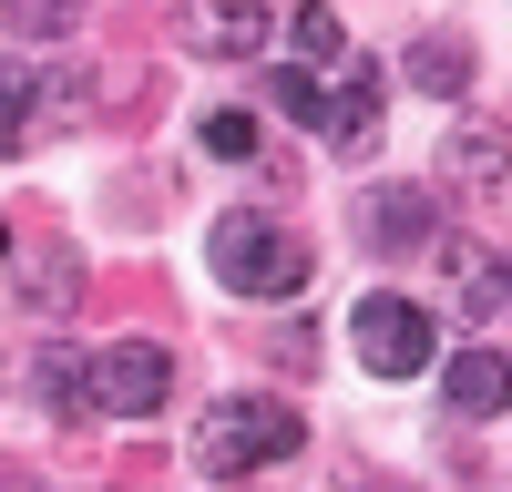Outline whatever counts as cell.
Masks as SVG:
<instances>
[{"mask_svg":"<svg viewBox=\"0 0 512 492\" xmlns=\"http://www.w3.org/2000/svg\"><path fill=\"white\" fill-rule=\"evenodd\" d=\"M297 441H308V421H297L287 400H267V390H226V400L195 421V472H205V482H246V472L287 462Z\"/></svg>","mask_w":512,"mask_h":492,"instance_id":"obj_1","label":"cell"},{"mask_svg":"<svg viewBox=\"0 0 512 492\" xmlns=\"http://www.w3.org/2000/svg\"><path fill=\"white\" fill-rule=\"evenodd\" d=\"M205 257H216V287H236V298H297L308 267H318L267 205H226V216L205 226Z\"/></svg>","mask_w":512,"mask_h":492,"instance_id":"obj_2","label":"cell"},{"mask_svg":"<svg viewBox=\"0 0 512 492\" xmlns=\"http://www.w3.org/2000/svg\"><path fill=\"white\" fill-rule=\"evenodd\" d=\"M175 390V349L164 339H103L93 349V421H154Z\"/></svg>","mask_w":512,"mask_h":492,"instance_id":"obj_3","label":"cell"},{"mask_svg":"<svg viewBox=\"0 0 512 492\" xmlns=\"http://www.w3.org/2000/svg\"><path fill=\"white\" fill-rule=\"evenodd\" d=\"M349 349H359V369H379V380H420L431 369V308H410V298H359L349 308Z\"/></svg>","mask_w":512,"mask_h":492,"instance_id":"obj_4","label":"cell"},{"mask_svg":"<svg viewBox=\"0 0 512 492\" xmlns=\"http://www.w3.org/2000/svg\"><path fill=\"white\" fill-rule=\"evenodd\" d=\"M349 226H359V246H369V257H431V246L451 236L431 185H369V195L349 205Z\"/></svg>","mask_w":512,"mask_h":492,"instance_id":"obj_5","label":"cell"},{"mask_svg":"<svg viewBox=\"0 0 512 492\" xmlns=\"http://www.w3.org/2000/svg\"><path fill=\"white\" fill-rule=\"evenodd\" d=\"M379 103H390V82H379V62H338V82H328V103H318V134H328V154H379Z\"/></svg>","mask_w":512,"mask_h":492,"instance_id":"obj_6","label":"cell"},{"mask_svg":"<svg viewBox=\"0 0 512 492\" xmlns=\"http://www.w3.org/2000/svg\"><path fill=\"white\" fill-rule=\"evenodd\" d=\"M267 0H175V31H185V52L195 62H246V52H267Z\"/></svg>","mask_w":512,"mask_h":492,"instance_id":"obj_7","label":"cell"},{"mask_svg":"<svg viewBox=\"0 0 512 492\" xmlns=\"http://www.w3.org/2000/svg\"><path fill=\"white\" fill-rule=\"evenodd\" d=\"M441 175L472 195V205H492V195H512V123H492V113H461L451 123V154H441Z\"/></svg>","mask_w":512,"mask_h":492,"instance_id":"obj_8","label":"cell"},{"mask_svg":"<svg viewBox=\"0 0 512 492\" xmlns=\"http://www.w3.org/2000/svg\"><path fill=\"white\" fill-rule=\"evenodd\" d=\"M441 400H451V421H502V410H512V359L502 349H451L441 359Z\"/></svg>","mask_w":512,"mask_h":492,"instance_id":"obj_9","label":"cell"},{"mask_svg":"<svg viewBox=\"0 0 512 492\" xmlns=\"http://www.w3.org/2000/svg\"><path fill=\"white\" fill-rule=\"evenodd\" d=\"M400 82H410V93H431V103H461V93H472V31L431 21V31L400 52Z\"/></svg>","mask_w":512,"mask_h":492,"instance_id":"obj_10","label":"cell"},{"mask_svg":"<svg viewBox=\"0 0 512 492\" xmlns=\"http://www.w3.org/2000/svg\"><path fill=\"white\" fill-rule=\"evenodd\" d=\"M431 257H441V277L461 287V308H472V318H502V308H512V257H492V246H472V236H441Z\"/></svg>","mask_w":512,"mask_h":492,"instance_id":"obj_11","label":"cell"},{"mask_svg":"<svg viewBox=\"0 0 512 492\" xmlns=\"http://www.w3.org/2000/svg\"><path fill=\"white\" fill-rule=\"evenodd\" d=\"M31 380H41V400H52L62 421H93V359H82V349H62V339H52V349L31 359Z\"/></svg>","mask_w":512,"mask_h":492,"instance_id":"obj_12","label":"cell"},{"mask_svg":"<svg viewBox=\"0 0 512 492\" xmlns=\"http://www.w3.org/2000/svg\"><path fill=\"white\" fill-rule=\"evenodd\" d=\"M287 41H297V72H338V62H349V31H338L328 0H297V11H287Z\"/></svg>","mask_w":512,"mask_h":492,"instance_id":"obj_13","label":"cell"},{"mask_svg":"<svg viewBox=\"0 0 512 492\" xmlns=\"http://www.w3.org/2000/svg\"><path fill=\"white\" fill-rule=\"evenodd\" d=\"M31 134H41V82L21 52H0V154H21Z\"/></svg>","mask_w":512,"mask_h":492,"instance_id":"obj_14","label":"cell"},{"mask_svg":"<svg viewBox=\"0 0 512 492\" xmlns=\"http://www.w3.org/2000/svg\"><path fill=\"white\" fill-rule=\"evenodd\" d=\"M11 41H72L82 31V0H0Z\"/></svg>","mask_w":512,"mask_h":492,"instance_id":"obj_15","label":"cell"},{"mask_svg":"<svg viewBox=\"0 0 512 492\" xmlns=\"http://www.w3.org/2000/svg\"><path fill=\"white\" fill-rule=\"evenodd\" d=\"M267 103H277L287 123H318V103H328V82H318V72H297V62H277V72H267Z\"/></svg>","mask_w":512,"mask_h":492,"instance_id":"obj_16","label":"cell"},{"mask_svg":"<svg viewBox=\"0 0 512 492\" xmlns=\"http://www.w3.org/2000/svg\"><path fill=\"white\" fill-rule=\"evenodd\" d=\"M72 287H82V257H41V267L21 277V298H31V308H72Z\"/></svg>","mask_w":512,"mask_h":492,"instance_id":"obj_17","label":"cell"},{"mask_svg":"<svg viewBox=\"0 0 512 492\" xmlns=\"http://www.w3.org/2000/svg\"><path fill=\"white\" fill-rule=\"evenodd\" d=\"M205 154H226V164H256V113H205Z\"/></svg>","mask_w":512,"mask_h":492,"instance_id":"obj_18","label":"cell"},{"mask_svg":"<svg viewBox=\"0 0 512 492\" xmlns=\"http://www.w3.org/2000/svg\"><path fill=\"white\" fill-rule=\"evenodd\" d=\"M277 359H287V369H318V328L287 318V328H277Z\"/></svg>","mask_w":512,"mask_h":492,"instance_id":"obj_19","label":"cell"},{"mask_svg":"<svg viewBox=\"0 0 512 492\" xmlns=\"http://www.w3.org/2000/svg\"><path fill=\"white\" fill-rule=\"evenodd\" d=\"M0 257H11V226H0Z\"/></svg>","mask_w":512,"mask_h":492,"instance_id":"obj_20","label":"cell"}]
</instances>
